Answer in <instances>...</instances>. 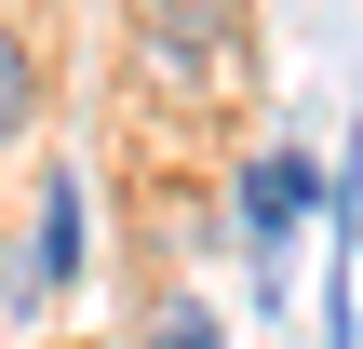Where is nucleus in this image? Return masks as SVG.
Returning a JSON list of instances; mask_svg holds the SVG:
<instances>
[{
    "label": "nucleus",
    "mask_w": 363,
    "mask_h": 349,
    "mask_svg": "<svg viewBox=\"0 0 363 349\" xmlns=\"http://www.w3.org/2000/svg\"><path fill=\"white\" fill-rule=\"evenodd\" d=\"M135 40L162 54L175 94H202V81L229 67V0H135Z\"/></svg>",
    "instance_id": "1"
},
{
    "label": "nucleus",
    "mask_w": 363,
    "mask_h": 349,
    "mask_svg": "<svg viewBox=\"0 0 363 349\" xmlns=\"http://www.w3.org/2000/svg\"><path fill=\"white\" fill-rule=\"evenodd\" d=\"M27 108H40V81H27V54H13V40H0V148H13V135H27Z\"/></svg>",
    "instance_id": "5"
},
{
    "label": "nucleus",
    "mask_w": 363,
    "mask_h": 349,
    "mask_svg": "<svg viewBox=\"0 0 363 349\" xmlns=\"http://www.w3.org/2000/svg\"><path fill=\"white\" fill-rule=\"evenodd\" d=\"M67 269H81V175H54V188H40V229H27V269H13V309L67 296Z\"/></svg>",
    "instance_id": "2"
},
{
    "label": "nucleus",
    "mask_w": 363,
    "mask_h": 349,
    "mask_svg": "<svg viewBox=\"0 0 363 349\" xmlns=\"http://www.w3.org/2000/svg\"><path fill=\"white\" fill-rule=\"evenodd\" d=\"M148 349H229V336H216V309H202V296H175V309L148 323Z\"/></svg>",
    "instance_id": "4"
},
{
    "label": "nucleus",
    "mask_w": 363,
    "mask_h": 349,
    "mask_svg": "<svg viewBox=\"0 0 363 349\" xmlns=\"http://www.w3.org/2000/svg\"><path fill=\"white\" fill-rule=\"evenodd\" d=\"M310 202H323V175H310V161H296V148H269V161H256V175H242V229H256V242H283V229H296V215H310Z\"/></svg>",
    "instance_id": "3"
}]
</instances>
